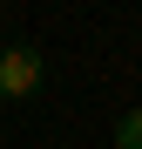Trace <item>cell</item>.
Instances as JSON below:
<instances>
[{"label": "cell", "mask_w": 142, "mask_h": 149, "mask_svg": "<svg viewBox=\"0 0 142 149\" xmlns=\"http://www.w3.org/2000/svg\"><path fill=\"white\" fill-rule=\"evenodd\" d=\"M41 88H47V61H41V47L7 41V47H0V102H34Z\"/></svg>", "instance_id": "cell-1"}, {"label": "cell", "mask_w": 142, "mask_h": 149, "mask_svg": "<svg viewBox=\"0 0 142 149\" xmlns=\"http://www.w3.org/2000/svg\"><path fill=\"white\" fill-rule=\"evenodd\" d=\"M115 149H142V109H129L115 122Z\"/></svg>", "instance_id": "cell-2"}]
</instances>
